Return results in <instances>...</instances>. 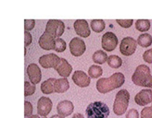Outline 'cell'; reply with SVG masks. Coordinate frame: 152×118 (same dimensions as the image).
<instances>
[{"label":"cell","mask_w":152,"mask_h":118,"mask_svg":"<svg viewBox=\"0 0 152 118\" xmlns=\"http://www.w3.org/2000/svg\"><path fill=\"white\" fill-rule=\"evenodd\" d=\"M72 81L80 88H86L89 86L91 79H90V77L86 75V73L81 70H77L73 73Z\"/></svg>","instance_id":"obj_15"},{"label":"cell","mask_w":152,"mask_h":118,"mask_svg":"<svg viewBox=\"0 0 152 118\" xmlns=\"http://www.w3.org/2000/svg\"><path fill=\"white\" fill-rule=\"evenodd\" d=\"M36 87L34 84H33L31 81H25L24 82V96H31L35 92Z\"/></svg>","instance_id":"obj_26"},{"label":"cell","mask_w":152,"mask_h":118,"mask_svg":"<svg viewBox=\"0 0 152 118\" xmlns=\"http://www.w3.org/2000/svg\"><path fill=\"white\" fill-rule=\"evenodd\" d=\"M143 59L145 62L148 64H152V49L146 51L145 53L143 54Z\"/></svg>","instance_id":"obj_32"},{"label":"cell","mask_w":152,"mask_h":118,"mask_svg":"<svg viewBox=\"0 0 152 118\" xmlns=\"http://www.w3.org/2000/svg\"><path fill=\"white\" fill-rule=\"evenodd\" d=\"M35 21L34 19H25L24 20V29L25 32H30L34 28Z\"/></svg>","instance_id":"obj_31"},{"label":"cell","mask_w":152,"mask_h":118,"mask_svg":"<svg viewBox=\"0 0 152 118\" xmlns=\"http://www.w3.org/2000/svg\"><path fill=\"white\" fill-rule=\"evenodd\" d=\"M50 118H65V117H63V116H61V115H59V114H55V115H53V116L50 117Z\"/></svg>","instance_id":"obj_37"},{"label":"cell","mask_w":152,"mask_h":118,"mask_svg":"<svg viewBox=\"0 0 152 118\" xmlns=\"http://www.w3.org/2000/svg\"><path fill=\"white\" fill-rule=\"evenodd\" d=\"M33 114V105L31 102L24 101V115L26 117H30Z\"/></svg>","instance_id":"obj_29"},{"label":"cell","mask_w":152,"mask_h":118,"mask_svg":"<svg viewBox=\"0 0 152 118\" xmlns=\"http://www.w3.org/2000/svg\"><path fill=\"white\" fill-rule=\"evenodd\" d=\"M108 65L112 68H119L123 65V61L118 55H110L108 58Z\"/></svg>","instance_id":"obj_25"},{"label":"cell","mask_w":152,"mask_h":118,"mask_svg":"<svg viewBox=\"0 0 152 118\" xmlns=\"http://www.w3.org/2000/svg\"><path fill=\"white\" fill-rule=\"evenodd\" d=\"M125 78L123 73H114L110 78H102L96 81V88L100 93H108L124 84Z\"/></svg>","instance_id":"obj_1"},{"label":"cell","mask_w":152,"mask_h":118,"mask_svg":"<svg viewBox=\"0 0 152 118\" xmlns=\"http://www.w3.org/2000/svg\"><path fill=\"white\" fill-rule=\"evenodd\" d=\"M60 57L55 54L45 55L39 58V63L44 68H54L56 69L60 64Z\"/></svg>","instance_id":"obj_8"},{"label":"cell","mask_w":152,"mask_h":118,"mask_svg":"<svg viewBox=\"0 0 152 118\" xmlns=\"http://www.w3.org/2000/svg\"><path fill=\"white\" fill-rule=\"evenodd\" d=\"M55 82L56 78H48L41 84V91L44 94H51L55 92Z\"/></svg>","instance_id":"obj_18"},{"label":"cell","mask_w":152,"mask_h":118,"mask_svg":"<svg viewBox=\"0 0 152 118\" xmlns=\"http://www.w3.org/2000/svg\"><path fill=\"white\" fill-rule=\"evenodd\" d=\"M65 31V25L63 21L59 19H50L45 26V32L49 33L54 38H59Z\"/></svg>","instance_id":"obj_5"},{"label":"cell","mask_w":152,"mask_h":118,"mask_svg":"<svg viewBox=\"0 0 152 118\" xmlns=\"http://www.w3.org/2000/svg\"><path fill=\"white\" fill-rule=\"evenodd\" d=\"M141 118H152V106L145 107L141 111Z\"/></svg>","instance_id":"obj_30"},{"label":"cell","mask_w":152,"mask_h":118,"mask_svg":"<svg viewBox=\"0 0 152 118\" xmlns=\"http://www.w3.org/2000/svg\"><path fill=\"white\" fill-rule=\"evenodd\" d=\"M133 19H117V23L123 28H130L133 25Z\"/></svg>","instance_id":"obj_28"},{"label":"cell","mask_w":152,"mask_h":118,"mask_svg":"<svg viewBox=\"0 0 152 118\" xmlns=\"http://www.w3.org/2000/svg\"><path fill=\"white\" fill-rule=\"evenodd\" d=\"M53 107V103L48 97H41L37 102V113L41 116L49 114Z\"/></svg>","instance_id":"obj_10"},{"label":"cell","mask_w":152,"mask_h":118,"mask_svg":"<svg viewBox=\"0 0 152 118\" xmlns=\"http://www.w3.org/2000/svg\"><path fill=\"white\" fill-rule=\"evenodd\" d=\"M137 44L141 47H148L152 44V36L148 33L141 34L137 39Z\"/></svg>","instance_id":"obj_21"},{"label":"cell","mask_w":152,"mask_h":118,"mask_svg":"<svg viewBox=\"0 0 152 118\" xmlns=\"http://www.w3.org/2000/svg\"><path fill=\"white\" fill-rule=\"evenodd\" d=\"M130 94L126 90H121L117 92L113 103V112L117 115H123L128 108Z\"/></svg>","instance_id":"obj_4"},{"label":"cell","mask_w":152,"mask_h":118,"mask_svg":"<svg viewBox=\"0 0 152 118\" xmlns=\"http://www.w3.org/2000/svg\"><path fill=\"white\" fill-rule=\"evenodd\" d=\"M73 27H74L76 33H77L80 37L87 38L91 33V31L89 29V25L87 23V21L85 19H77L74 22Z\"/></svg>","instance_id":"obj_14"},{"label":"cell","mask_w":152,"mask_h":118,"mask_svg":"<svg viewBox=\"0 0 152 118\" xmlns=\"http://www.w3.org/2000/svg\"><path fill=\"white\" fill-rule=\"evenodd\" d=\"M73 103L70 101H62L58 102V104L57 105L58 114L63 117L71 115L73 112Z\"/></svg>","instance_id":"obj_16"},{"label":"cell","mask_w":152,"mask_h":118,"mask_svg":"<svg viewBox=\"0 0 152 118\" xmlns=\"http://www.w3.org/2000/svg\"><path fill=\"white\" fill-rule=\"evenodd\" d=\"M86 50V43L82 39L75 37L70 42V51L71 54L74 56H81Z\"/></svg>","instance_id":"obj_9"},{"label":"cell","mask_w":152,"mask_h":118,"mask_svg":"<svg viewBox=\"0 0 152 118\" xmlns=\"http://www.w3.org/2000/svg\"><path fill=\"white\" fill-rule=\"evenodd\" d=\"M70 88L69 81H68L67 78H62L56 79L55 82V92L57 93H63L67 91Z\"/></svg>","instance_id":"obj_19"},{"label":"cell","mask_w":152,"mask_h":118,"mask_svg":"<svg viewBox=\"0 0 152 118\" xmlns=\"http://www.w3.org/2000/svg\"><path fill=\"white\" fill-rule=\"evenodd\" d=\"M118 44V38L117 36L113 32H106L101 39V45L102 48L107 51V52H111L117 47Z\"/></svg>","instance_id":"obj_7"},{"label":"cell","mask_w":152,"mask_h":118,"mask_svg":"<svg viewBox=\"0 0 152 118\" xmlns=\"http://www.w3.org/2000/svg\"><path fill=\"white\" fill-rule=\"evenodd\" d=\"M72 118H85V117H83V115L82 114L77 113V114H73Z\"/></svg>","instance_id":"obj_35"},{"label":"cell","mask_w":152,"mask_h":118,"mask_svg":"<svg viewBox=\"0 0 152 118\" xmlns=\"http://www.w3.org/2000/svg\"><path fill=\"white\" fill-rule=\"evenodd\" d=\"M151 103H152V102H151Z\"/></svg>","instance_id":"obj_38"},{"label":"cell","mask_w":152,"mask_h":118,"mask_svg":"<svg viewBox=\"0 0 152 118\" xmlns=\"http://www.w3.org/2000/svg\"><path fill=\"white\" fill-rule=\"evenodd\" d=\"M108 58H109V56L107 55V54H106V52H103L102 50H98V51L95 52L93 55V61L96 64L102 65L105 62L108 61Z\"/></svg>","instance_id":"obj_20"},{"label":"cell","mask_w":152,"mask_h":118,"mask_svg":"<svg viewBox=\"0 0 152 118\" xmlns=\"http://www.w3.org/2000/svg\"><path fill=\"white\" fill-rule=\"evenodd\" d=\"M66 50V42L63 39L61 38H57L56 39V47L55 51L58 53H63Z\"/></svg>","instance_id":"obj_27"},{"label":"cell","mask_w":152,"mask_h":118,"mask_svg":"<svg viewBox=\"0 0 152 118\" xmlns=\"http://www.w3.org/2000/svg\"><path fill=\"white\" fill-rule=\"evenodd\" d=\"M27 74L30 81L36 85L41 81L42 78V73H41V69L39 68L36 64H30L27 68Z\"/></svg>","instance_id":"obj_13"},{"label":"cell","mask_w":152,"mask_h":118,"mask_svg":"<svg viewBox=\"0 0 152 118\" xmlns=\"http://www.w3.org/2000/svg\"><path fill=\"white\" fill-rule=\"evenodd\" d=\"M137 46V41H135L132 37H125L121 40L120 44V52L125 56L132 55Z\"/></svg>","instance_id":"obj_6"},{"label":"cell","mask_w":152,"mask_h":118,"mask_svg":"<svg viewBox=\"0 0 152 118\" xmlns=\"http://www.w3.org/2000/svg\"><path fill=\"white\" fill-rule=\"evenodd\" d=\"M134 101L139 106H146L152 102V90L145 88L140 91L134 97Z\"/></svg>","instance_id":"obj_11"},{"label":"cell","mask_w":152,"mask_h":118,"mask_svg":"<svg viewBox=\"0 0 152 118\" xmlns=\"http://www.w3.org/2000/svg\"><path fill=\"white\" fill-rule=\"evenodd\" d=\"M102 74H103V70H102V68L99 65H91L88 69V75L92 78H99L100 76H102Z\"/></svg>","instance_id":"obj_23"},{"label":"cell","mask_w":152,"mask_h":118,"mask_svg":"<svg viewBox=\"0 0 152 118\" xmlns=\"http://www.w3.org/2000/svg\"><path fill=\"white\" fill-rule=\"evenodd\" d=\"M135 28L139 32H148L150 29V21L148 19H138L135 22Z\"/></svg>","instance_id":"obj_22"},{"label":"cell","mask_w":152,"mask_h":118,"mask_svg":"<svg viewBox=\"0 0 152 118\" xmlns=\"http://www.w3.org/2000/svg\"><path fill=\"white\" fill-rule=\"evenodd\" d=\"M28 118H47V117H45V116H41L39 114H34V115H31Z\"/></svg>","instance_id":"obj_36"},{"label":"cell","mask_w":152,"mask_h":118,"mask_svg":"<svg viewBox=\"0 0 152 118\" xmlns=\"http://www.w3.org/2000/svg\"><path fill=\"white\" fill-rule=\"evenodd\" d=\"M105 27L106 24L102 19H93L91 21V28L95 32H101L102 31H104Z\"/></svg>","instance_id":"obj_24"},{"label":"cell","mask_w":152,"mask_h":118,"mask_svg":"<svg viewBox=\"0 0 152 118\" xmlns=\"http://www.w3.org/2000/svg\"><path fill=\"white\" fill-rule=\"evenodd\" d=\"M125 116H126V118H139V114L137 112V110L131 109V110L127 111Z\"/></svg>","instance_id":"obj_33"},{"label":"cell","mask_w":152,"mask_h":118,"mask_svg":"<svg viewBox=\"0 0 152 118\" xmlns=\"http://www.w3.org/2000/svg\"><path fill=\"white\" fill-rule=\"evenodd\" d=\"M39 45L44 50H55L56 39L48 32H44L39 38Z\"/></svg>","instance_id":"obj_12"},{"label":"cell","mask_w":152,"mask_h":118,"mask_svg":"<svg viewBox=\"0 0 152 118\" xmlns=\"http://www.w3.org/2000/svg\"><path fill=\"white\" fill-rule=\"evenodd\" d=\"M58 74H59L60 76L63 78H68L72 71V66L68 63V61L65 58L60 59V64L58 65V68L55 69Z\"/></svg>","instance_id":"obj_17"},{"label":"cell","mask_w":152,"mask_h":118,"mask_svg":"<svg viewBox=\"0 0 152 118\" xmlns=\"http://www.w3.org/2000/svg\"><path fill=\"white\" fill-rule=\"evenodd\" d=\"M86 113L87 118H108L110 108L102 101H95L87 106Z\"/></svg>","instance_id":"obj_3"},{"label":"cell","mask_w":152,"mask_h":118,"mask_svg":"<svg viewBox=\"0 0 152 118\" xmlns=\"http://www.w3.org/2000/svg\"><path fill=\"white\" fill-rule=\"evenodd\" d=\"M132 81L140 87L152 88V75L148 66L146 65H138L132 76Z\"/></svg>","instance_id":"obj_2"},{"label":"cell","mask_w":152,"mask_h":118,"mask_svg":"<svg viewBox=\"0 0 152 118\" xmlns=\"http://www.w3.org/2000/svg\"><path fill=\"white\" fill-rule=\"evenodd\" d=\"M32 42V35L29 32H24V43H25V47L30 45Z\"/></svg>","instance_id":"obj_34"}]
</instances>
